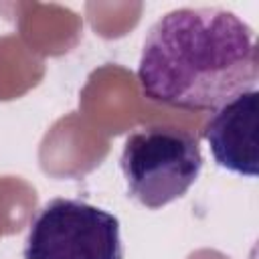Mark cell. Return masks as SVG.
<instances>
[{
  "mask_svg": "<svg viewBox=\"0 0 259 259\" xmlns=\"http://www.w3.org/2000/svg\"><path fill=\"white\" fill-rule=\"evenodd\" d=\"M24 259H123L119 219L79 198H53L30 221Z\"/></svg>",
  "mask_w": 259,
  "mask_h": 259,
  "instance_id": "cell-3",
  "label": "cell"
},
{
  "mask_svg": "<svg viewBox=\"0 0 259 259\" xmlns=\"http://www.w3.org/2000/svg\"><path fill=\"white\" fill-rule=\"evenodd\" d=\"M259 93L247 91L214 109L202 130L214 162L239 176L255 178L259 174Z\"/></svg>",
  "mask_w": 259,
  "mask_h": 259,
  "instance_id": "cell-4",
  "label": "cell"
},
{
  "mask_svg": "<svg viewBox=\"0 0 259 259\" xmlns=\"http://www.w3.org/2000/svg\"><path fill=\"white\" fill-rule=\"evenodd\" d=\"M119 166L130 196L158 210L184 196L198 180L202 152L192 134L154 125L125 138Z\"/></svg>",
  "mask_w": 259,
  "mask_h": 259,
  "instance_id": "cell-2",
  "label": "cell"
},
{
  "mask_svg": "<svg viewBox=\"0 0 259 259\" xmlns=\"http://www.w3.org/2000/svg\"><path fill=\"white\" fill-rule=\"evenodd\" d=\"M253 28L221 6H184L148 30L138 63L144 97L186 111H214L257 89Z\"/></svg>",
  "mask_w": 259,
  "mask_h": 259,
  "instance_id": "cell-1",
  "label": "cell"
}]
</instances>
